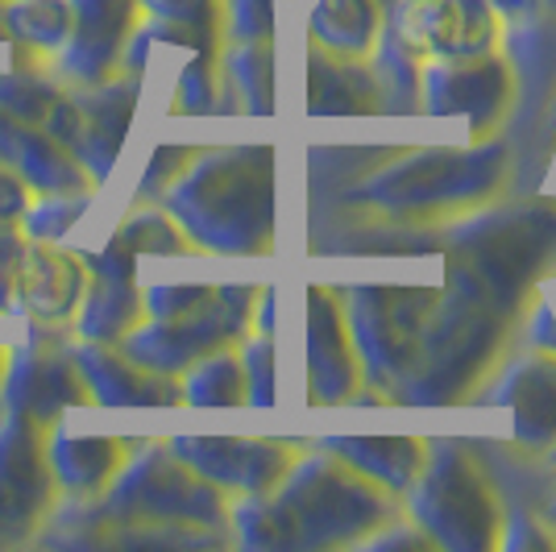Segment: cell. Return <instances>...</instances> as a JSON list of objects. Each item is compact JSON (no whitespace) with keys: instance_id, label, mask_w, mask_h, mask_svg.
<instances>
[{"instance_id":"obj_1","label":"cell","mask_w":556,"mask_h":552,"mask_svg":"<svg viewBox=\"0 0 556 552\" xmlns=\"http://www.w3.org/2000/svg\"><path fill=\"white\" fill-rule=\"evenodd\" d=\"M387 494L370 474L349 469L345 457L291 461L275 490L250 494L232 506L241 544L250 549H300L349 540L370 524H382Z\"/></svg>"},{"instance_id":"obj_2","label":"cell","mask_w":556,"mask_h":552,"mask_svg":"<svg viewBox=\"0 0 556 552\" xmlns=\"http://www.w3.org/2000/svg\"><path fill=\"white\" fill-rule=\"evenodd\" d=\"M163 208L200 250L262 253L275 229V159L266 146L191 154Z\"/></svg>"},{"instance_id":"obj_3","label":"cell","mask_w":556,"mask_h":552,"mask_svg":"<svg viewBox=\"0 0 556 552\" xmlns=\"http://www.w3.org/2000/svg\"><path fill=\"white\" fill-rule=\"evenodd\" d=\"M96 503L113 524L134 528H216L229 515L225 490L191 469L170 444L125 453Z\"/></svg>"},{"instance_id":"obj_4","label":"cell","mask_w":556,"mask_h":552,"mask_svg":"<svg viewBox=\"0 0 556 552\" xmlns=\"http://www.w3.org/2000/svg\"><path fill=\"white\" fill-rule=\"evenodd\" d=\"M250 308H254V291L229 283V287H216L208 300L184 316H166V321L150 316L146 324H134L116 341V349L154 374H179L212 349L241 341L250 324Z\"/></svg>"},{"instance_id":"obj_5","label":"cell","mask_w":556,"mask_h":552,"mask_svg":"<svg viewBox=\"0 0 556 552\" xmlns=\"http://www.w3.org/2000/svg\"><path fill=\"white\" fill-rule=\"evenodd\" d=\"M412 503H416L419 524L441 544L482 549V544L498 540L494 536L498 528L494 494L462 449H441L424 461L419 478L412 482Z\"/></svg>"},{"instance_id":"obj_6","label":"cell","mask_w":556,"mask_h":552,"mask_svg":"<svg viewBox=\"0 0 556 552\" xmlns=\"http://www.w3.org/2000/svg\"><path fill=\"white\" fill-rule=\"evenodd\" d=\"M47 424L0 412V549L34 544L54 506V474L47 461Z\"/></svg>"},{"instance_id":"obj_7","label":"cell","mask_w":556,"mask_h":552,"mask_svg":"<svg viewBox=\"0 0 556 552\" xmlns=\"http://www.w3.org/2000/svg\"><path fill=\"white\" fill-rule=\"evenodd\" d=\"M79 403H92V394L71 357V333H63L59 324H38L22 349H9L0 378V412L29 415L50 428L67 407Z\"/></svg>"},{"instance_id":"obj_8","label":"cell","mask_w":556,"mask_h":552,"mask_svg":"<svg viewBox=\"0 0 556 552\" xmlns=\"http://www.w3.org/2000/svg\"><path fill=\"white\" fill-rule=\"evenodd\" d=\"M134 109H138V75L75 84L47 121V134L67 146L75 162L92 175V184H104L125 146Z\"/></svg>"},{"instance_id":"obj_9","label":"cell","mask_w":556,"mask_h":552,"mask_svg":"<svg viewBox=\"0 0 556 552\" xmlns=\"http://www.w3.org/2000/svg\"><path fill=\"white\" fill-rule=\"evenodd\" d=\"M71 17L59 71L71 84H100L121 67L125 42L141 22V0H71Z\"/></svg>"},{"instance_id":"obj_10","label":"cell","mask_w":556,"mask_h":552,"mask_svg":"<svg viewBox=\"0 0 556 552\" xmlns=\"http://www.w3.org/2000/svg\"><path fill=\"white\" fill-rule=\"evenodd\" d=\"M170 449L200 469L208 482L220 490H245V494H266L275 490L278 478L291 469V449L275 440H229V437H179Z\"/></svg>"},{"instance_id":"obj_11","label":"cell","mask_w":556,"mask_h":552,"mask_svg":"<svg viewBox=\"0 0 556 552\" xmlns=\"http://www.w3.org/2000/svg\"><path fill=\"white\" fill-rule=\"evenodd\" d=\"M394 22L412 50H432L441 59L486 54L494 42V13L486 0H399Z\"/></svg>"},{"instance_id":"obj_12","label":"cell","mask_w":556,"mask_h":552,"mask_svg":"<svg viewBox=\"0 0 556 552\" xmlns=\"http://www.w3.org/2000/svg\"><path fill=\"white\" fill-rule=\"evenodd\" d=\"M88 291V266L75 250H59L54 241H29L13 287V316L38 324H67Z\"/></svg>"},{"instance_id":"obj_13","label":"cell","mask_w":556,"mask_h":552,"mask_svg":"<svg viewBox=\"0 0 556 552\" xmlns=\"http://www.w3.org/2000/svg\"><path fill=\"white\" fill-rule=\"evenodd\" d=\"M71 357L92 394V403L104 407H170L184 399V387L170 382V374L129 362L121 349L96 346V341H71Z\"/></svg>"},{"instance_id":"obj_14","label":"cell","mask_w":556,"mask_h":552,"mask_svg":"<svg viewBox=\"0 0 556 552\" xmlns=\"http://www.w3.org/2000/svg\"><path fill=\"white\" fill-rule=\"evenodd\" d=\"M0 162L42 196H50V191H92V175L75 162V154L63 141L9 113H0Z\"/></svg>"},{"instance_id":"obj_15","label":"cell","mask_w":556,"mask_h":552,"mask_svg":"<svg viewBox=\"0 0 556 552\" xmlns=\"http://www.w3.org/2000/svg\"><path fill=\"white\" fill-rule=\"evenodd\" d=\"M428 92L432 113H469L473 121H490L507 104V71L490 54L444 59V67H437L428 79Z\"/></svg>"},{"instance_id":"obj_16","label":"cell","mask_w":556,"mask_h":552,"mask_svg":"<svg viewBox=\"0 0 556 552\" xmlns=\"http://www.w3.org/2000/svg\"><path fill=\"white\" fill-rule=\"evenodd\" d=\"M47 461L59 490H67L75 499L100 494L113 482V474L125 461V444L113 437H71L50 424L47 432Z\"/></svg>"},{"instance_id":"obj_17","label":"cell","mask_w":556,"mask_h":552,"mask_svg":"<svg viewBox=\"0 0 556 552\" xmlns=\"http://www.w3.org/2000/svg\"><path fill=\"white\" fill-rule=\"evenodd\" d=\"M307 366H312V382H316L320 399H341L357 382L341 308L328 300L325 291L307 296Z\"/></svg>"},{"instance_id":"obj_18","label":"cell","mask_w":556,"mask_h":552,"mask_svg":"<svg viewBox=\"0 0 556 552\" xmlns=\"http://www.w3.org/2000/svg\"><path fill=\"white\" fill-rule=\"evenodd\" d=\"M141 291L134 275H88V291L79 300V321H75V341H96V346H116L134 324H141Z\"/></svg>"},{"instance_id":"obj_19","label":"cell","mask_w":556,"mask_h":552,"mask_svg":"<svg viewBox=\"0 0 556 552\" xmlns=\"http://www.w3.org/2000/svg\"><path fill=\"white\" fill-rule=\"evenodd\" d=\"M503 399L515 407V432L528 444H548L556 437V357L532 353L515 362Z\"/></svg>"},{"instance_id":"obj_20","label":"cell","mask_w":556,"mask_h":552,"mask_svg":"<svg viewBox=\"0 0 556 552\" xmlns=\"http://www.w3.org/2000/svg\"><path fill=\"white\" fill-rule=\"evenodd\" d=\"M382 29L378 0H312V34L332 54L362 59L370 54Z\"/></svg>"},{"instance_id":"obj_21","label":"cell","mask_w":556,"mask_h":552,"mask_svg":"<svg viewBox=\"0 0 556 552\" xmlns=\"http://www.w3.org/2000/svg\"><path fill=\"white\" fill-rule=\"evenodd\" d=\"M71 0H4L9 42L38 54H59L71 38Z\"/></svg>"},{"instance_id":"obj_22","label":"cell","mask_w":556,"mask_h":552,"mask_svg":"<svg viewBox=\"0 0 556 552\" xmlns=\"http://www.w3.org/2000/svg\"><path fill=\"white\" fill-rule=\"evenodd\" d=\"M184 399L195 407H232V403H250V387H245V366L241 353L212 349L200 362L187 366Z\"/></svg>"},{"instance_id":"obj_23","label":"cell","mask_w":556,"mask_h":552,"mask_svg":"<svg viewBox=\"0 0 556 552\" xmlns=\"http://www.w3.org/2000/svg\"><path fill=\"white\" fill-rule=\"evenodd\" d=\"M63 96H67V88H59L50 75H42L25 59H17L9 71H0V113L29 121L38 129H47V121L63 104Z\"/></svg>"},{"instance_id":"obj_24","label":"cell","mask_w":556,"mask_h":552,"mask_svg":"<svg viewBox=\"0 0 556 552\" xmlns=\"http://www.w3.org/2000/svg\"><path fill=\"white\" fill-rule=\"evenodd\" d=\"M312 113H366V79L353 71V59L316 50L312 59V96H307Z\"/></svg>"},{"instance_id":"obj_25","label":"cell","mask_w":556,"mask_h":552,"mask_svg":"<svg viewBox=\"0 0 556 552\" xmlns=\"http://www.w3.org/2000/svg\"><path fill=\"white\" fill-rule=\"evenodd\" d=\"M88 204H92V191H50L38 204L29 200L22 216V233L29 241H63L75 229V221L88 212Z\"/></svg>"},{"instance_id":"obj_26","label":"cell","mask_w":556,"mask_h":552,"mask_svg":"<svg viewBox=\"0 0 556 552\" xmlns=\"http://www.w3.org/2000/svg\"><path fill=\"white\" fill-rule=\"evenodd\" d=\"M229 79L250 113H270V47L262 38H241V47L229 50Z\"/></svg>"},{"instance_id":"obj_27","label":"cell","mask_w":556,"mask_h":552,"mask_svg":"<svg viewBox=\"0 0 556 552\" xmlns=\"http://www.w3.org/2000/svg\"><path fill=\"white\" fill-rule=\"evenodd\" d=\"M116 233L125 237V246L134 253H187L191 250L187 233L175 225V216H166V208L163 212L141 208V212H134Z\"/></svg>"},{"instance_id":"obj_28","label":"cell","mask_w":556,"mask_h":552,"mask_svg":"<svg viewBox=\"0 0 556 552\" xmlns=\"http://www.w3.org/2000/svg\"><path fill=\"white\" fill-rule=\"evenodd\" d=\"M241 366H245V387H250V403L266 407L275 403V353H270V333H262L241 349Z\"/></svg>"},{"instance_id":"obj_29","label":"cell","mask_w":556,"mask_h":552,"mask_svg":"<svg viewBox=\"0 0 556 552\" xmlns=\"http://www.w3.org/2000/svg\"><path fill=\"white\" fill-rule=\"evenodd\" d=\"M179 113H216L225 109L216 100V71H212V54H200L179 79V100H175Z\"/></svg>"},{"instance_id":"obj_30","label":"cell","mask_w":556,"mask_h":552,"mask_svg":"<svg viewBox=\"0 0 556 552\" xmlns=\"http://www.w3.org/2000/svg\"><path fill=\"white\" fill-rule=\"evenodd\" d=\"M216 287H204V283H159V287H150L141 303H146V316H184L191 308H200V303L208 300Z\"/></svg>"},{"instance_id":"obj_31","label":"cell","mask_w":556,"mask_h":552,"mask_svg":"<svg viewBox=\"0 0 556 552\" xmlns=\"http://www.w3.org/2000/svg\"><path fill=\"white\" fill-rule=\"evenodd\" d=\"M141 9L150 17H166V22H184L191 29H204L216 38V17H220V0H141Z\"/></svg>"},{"instance_id":"obj_32","label":"cell","mask_w":556,"mask_h":552,"mask_svg":"<svg viewBox=\"0 0 556 552\" xmlns=\"http://www.w3.org/2000/svg\"><path fill=\"white\" fill-rule=\"evenodd\" d=\"M29 237L17 229V221H0V312L13 308V287H17V271Z\"/></svg>"},{"instance_id":"obj_33","label":"cell","mask_w":556,"mask_h":552,"mask_svg":"<svg viewBox=\"0 0 556 552\" xmlns=\"http://www.w3.org/2000/svg\"><path fill=\"white\" fill-rule=\"evenodd\" d=\"M191 154H195V150H184V146H163V150L154 154V162H150V171L141 175V196H163L166 187H170V179L187 166Z\"/></svg>"},{"instance_id":"obj_34","label":"cell","mask_w":556,"mask_h":552,"mask_svg":"<svg viewBox=\"0 0 556 552\" xmlns=\"http://www.w3.org/2000/svg\"><path fill=\"white\" fill-rule=\"evenodd\" d=\"M229 29L237 38L270 34V0H229Z\"/></svg>"},{"instance_id":"obj_35","label":"cell","mask_w":556,"mask_h":552,"mask_svg":"<svg viewBox=\"0 0 556 552\" xmlns=\"http://www.w3.org/2000/svg\"><path fill=\"white\" fill-rule=\"evenodd\" d=\"M29 200H34V196H29V184L0 162V221H17V216H25Z\"/></svg>"},{"instance_id":"obj_36","label":"cell","mask_w":556,"mask_h":552,"mask_svg":"<svg viewBox=\"0 0 556 552\" xmlns=\"http://www.w3.org/2000/svg\"><path fill=\"white\" fill-rule=\"evenodd\" d=\"M0 42H9V29H4V0H0Z\"/></svg>"},{"instance_id":"obj_37","label":"cell","mask_w":556,"mask_h":552,"mask_svg":"<svg viewBox=\"0 0 556 552\" xmlns=\"http://www.w3.org/2000/svg\"><path fill=\"white\" fill-rule=\"evenodd\" d=\"M4 362H9V349L0 346V378H4Z\"/></svg>"}]
</instances>
